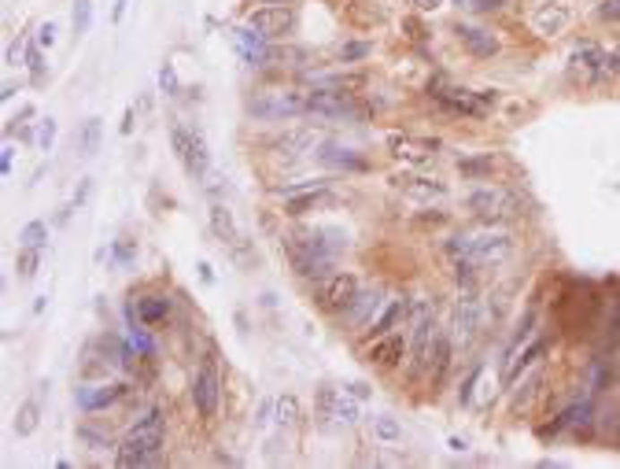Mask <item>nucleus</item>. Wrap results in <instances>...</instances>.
Returning a JSON list of instances; mask_svg holds the SVG:
<instances>
[{
	"mask_svg": "<svg viewBox=\"0 0 620 469\" xmlns=\"http://www.w3.org/2000/svg\"><path fill=\"white\" fill-rule=\"evenodd\" d=\"M407 4H410L414 12H436V8L443 4V0H407Z\"/></svg>",
	"mask_w": 620,
	"mask_h": 469,
	"instance_id": "51",
	"label": "nucleus"
},
{
	"mask_svg": "<svg viewBox=\"0 0 620 469\" xmlns=\"http://www.w3.org/2000/svg\"><path fill=\"white\" fill-rule=\"evenodd\" d=\"M402 318H410V303H407V300H392V303H388V307L381 310V315H377L374 322H369V326H366V333H369V336H381V333H392V329H395V326H399Z\"/></svg>",
	"mask_w": 620,
	"mask_h": 469,
	"instance_id": "29",
	"label": "nucleus"
},
{
	"mask_svg": "<svg viewBox=\"0 0 620 469\" xmlns=\"http://www.w3.org/2000/svg\"><path fill=\"white\" fill-rule=\"evenodd\" d=\"M78 152H82V155H97V152H100V118H85V122H82Z\"/></svg>",
	"mask_w": 620,
	"mask_h": 469,
	"instance_id": "33",
	"label": "nucleus"
},
{
	"mask_svg": "<svg viewBox=\"0 0 620 469\" xmlns=\"http://www.w3.org/2000/svg\"><path fill=\"white\" fill-rule=\"evenodd\" d=\"M580 4H598V0H580Z\"/></svg>",
	"mask_w": 620,
	"mask_h": 469,
	"instance_id": "60",
	"label": "nucleus"
},
{
	"mask_svg": "<svg viewBox=\"0 0 620 469\" xmlns=\"http://www.w3.org/2000/svg\"><path fill=\"white\" fill-rule=\"evenodd\" d=\"M318 411L332 421H344V425H355L358 421V403L348 388H332V385H322L318 388Z\"/></svg>",
	"mask_w": 620,
	"mask_h": 469,
	"instance_id": "19",
	"label": "nucleus"
},
{
	"mask_svg": "<svg viewBox=\"0 0 620 469\" xmlns=\"http://www.w3.org/2000/svg\"><path fill=\"white\" fill-rule=\"evenodd\" d=\"M314 144V134L310 130H288V134H277L273 141H266V148H273L277 155H299Z\"/></svg>",
	"mask_w": 620,
	"mask_h": 469,
	"instance_id": "30",
	"label": "nucleus"
},
{
	"mask_svg": "<svg viewBox=\"0 0 620 469\" xmlns=\"http://www.w3.org/2000/svg\"><path fill=\"white\" fill-rule=\"evenodd\" d=\"M170 137H174V152H177V160H181L185 174L196 178V181H200V178H207V170H211V152H207L203 134H200V130L174 126V130H170Z\"/></svg>",
	"mask_w": 620,
	"mask_h": 469,
	"instance_id": "10",
	"label": "nucleus"
},
{
	"mask_svg": "<svg viewBox=\"0 0 620 469\" xmlns=\"http://www.w3.org/2000/svg\"><path fill=\"white\" fill-rule=\"evenodd\" d=\"M281 200H285V214L303 218V214L318 211V207L329 200V181H325V178H314V181L306 185V189H299V193H292V196H281Z\"/></svg>",
	"mask_w": 620,
	"mask_h": 469,
	"instance_id": "23",
	"label": "nucleus"
},
{
	"mask_svg": "<svg viewBox=\"0 0 620 469\" xmlns=\"http://www.w3.org/2000/svg\"><path fill=\"white\" fill-rule=\"evenodd\" d=\"M606 74L609 78H620V48H609L606 52Z\"/></svg>",
	"mask_w": 620,
	"mask_h": 469,
	"instance_id": "49",
	"label": "nucleus"
},
{
	"mask_svg": "<svg viewBox=\"0 0 620 469\" xmlns=\"http://www.w3.org/2000/svg\"><path fill=\"white\" fill-rule=\"evenodd\" d=\"M56 41V26L52 22H41V30H38V45H52Z\"/></svg>",
	"mask_w": 620,
	"mask_h": 469,
	"instance_id": "52",
	"label": "nucleus"
},
{
	"mask_svg": "<svg viewBox=\"0 0 620 469\" xmlns=\"http://www.w3.org/2000/svg\"><path fill=\"white\" fill-rule=\"evenodd\" d=\"M480 326H484L480 303L473 300V292H465V296L458 300V307H454V336H458L461 343H469V340L480 333Z\"/></svg>",
	"mask_w": 620,
	"mask_h": 469,
	"instance_id": "24",
	"label": "nucleus"
},
{
	"mask_svg": "<svg viewBox=\"0 0 620 469\" xmlns=\"http://www.w3.org/2000/svg\"><path fill=\"white\" fill-rule=\"evenodd\" d=\"M163 444H167V425H163V411H148L130 432L126 440L115 447V462L122 469H137V465H151L163 458Z\"/></svg>",
	"mask_w": 620,
	"mask_h": 469,
	"instance_id": "1",
	"label": "nucleus"
},
{
	"mask_svg": "<svg viewBox=\"0 0 620 469\" xmlns=\"http://www.w3.org/2000/svg\"><path fill=\"white\" fill-rule=\"evenodd\" d=\"M539 385H543V369H536L532 378H529V385H524V392H517V399H513V411H521V406H529V399L539 392Z\"/></svg>",
	"mask_w": 620,
	"mask_h": 469,
	"instance_id": "40",
	"label": "nucleus"
},
{
	"mask_svg": "<svg viewBox=\"0 0 620 469\" xmlns=\"http://www.w3.org/2000/svg\"><path fill=\"white\" fill-rule=\"evenodd\" d=\"M402 30H407V38H410V41H418V45H421V41L428 38V30H425V26H421V22L414 19V15H407V19H402Z\"/></svg>",
	"mask_w": 620,
	"mask_h": 469,
	"instance_id": "45",
	"label": "nucleus"
},
{
	"mask_svg": "<svg viewBox=\"0 0 620 469\" xmlns=\"http://www.w3.org/2000/svg\"><path fill=\"white\" fill-rule=\"evenodd\" d=\"M111 256H115V263H118V266H130V263L137 259V244H133V240H115Z\"/></svg>",
	"mask_w": 620,
	"mask_h": 469,
	"instance_id": "41",
	"label": "nucleus"
},
{
	"mask_svg": "<svg viewBox=\"0 0 620 469\" xmlns=\"http://www.w3.org/2000/svg\"><path fill=\"white\" fill-rule=\"evenodd\" d=\"M447 222V211H436V214H425L421 226H443Z\"/></svg>",
	"mask_w": 620,
	"mask_h": 469,
	"instance_id": "54",
	"label": "nucleus"
},
{
	"mask_svg": "<svg viewBox=\"0 0 620 469\" xmlns=\"http://www.w3.org/2000/svg\"><path fill=\"white\" fill-rule=\"evenodd\" d=\"M48 244V226L45 222H26L19 230V248H45Z\"/></svg>",
	"mask_w": 620,
	"mask_h": 469,
	"instance_id": "36",
	"label": "nucleus"
},
{
	"mask_svg": "<svg viewBox=\"0 0 620 469\" xmlns=\"http://www.w3.org/2000/svg\"><path fill=\"white\" fill-rule=\"evenodd\" d=\"M480 373H484V366H473V373L461 381V388H458V403H461V406L473 403V388H477V381H480Z\"/></svg>",
	"mask_w": 620,
	"mask_h": 469,
	"instance_id": "43",
	"label": "nucleus"
},
{
	"mask_svg": "<svg viewBox=\"0 0 620 469\" xmlns=\"http://www.w3.org/2000/svg\"><path fill=\"white\" fill-rule=\"evenodd\" d=\"M12 97H15V85L4 82V89H0V100H12Z\"/></svg>",
	"mask_w": 620,
	"mask_h": 469,
	"instance_id": "57",
	"label": "nucleus"
},
{
	"mask_svg": "<svg viewBox=\"0 0 620 469\" xmlns=\"http://www.w3.org/2000/svg\"><path fill=\"white\" fill-rule=\"evenodd\" d=\"M369 52H374V45H369V41H351V45H340L336 59H340V64H358V59H366Z\"/></svg>",
	"mask_w": 620,
	"mask_h": 469,
	"instance_id": "37",
	"label": "nucleus"
},
{
	"mask_svg": "<svg viewBox=\"0 0 620 469\" xmlns=\"http://www.w3.org/2000/svg\"><path fill=\"white\" fill-rule=\"evenodd\" d=\"M310 115H322V118H329V122H366V118H369L366 104L355 100V92H348V89H329V85L310 89Z\"/></svg>",
	"mask_w": 620,
	"mask_h": 469,
	"instance_id": "6",
	"label": "nucleus"
},
{
	"mask_svg": "<svg viewBox=\"0 0 620 469\" xmlns=\"http://www.w3.org/2000/svg\"><path fill=\"white\" fill-rule=\"evenodd\" d=\"M38 144H41V152H52V144H56V122H52V118H45V122H41Z\"/></svg>",
	"mask_w": 620,
	"mask_h": 469,
	"instance_id": "46",
	"label": "nucleus"
},
{
	"mask_svg": "<svg viewBox=\"0 0 620 469\" xmlns=\"http://www.w3.org/2000/svg\"><path fill=\"white\" fill-rule=\"evenodd\" d=\"M543 355H547V340H543V336L529 340V348H524V352H521V355H517L510 366H503V385H506V388H510V385H517L521 373H524V369H532V366H536Z\"/></svg>",
	"mask_w": 620,
	"mask_h": 469,
	"instance_id": "28",
	"label": "nucleus"
},
{
	"mask_svg": "<svg viewBox=\"0 0 620 469\" xmlns=\"http://www.w3.org/2000/svg\"><path fill=\"white\" fill-rule=\"evenodd\" d=\"M170 296H163V292H148V296H137V303H133V315H137V322L141 326H163L167 318H170Z\"/></svg>",
	"mask_w": 620,
	"mask_h": 469,
	"instance_id": "27",
	"label": "nucleus"
},
{
	"mask_svg": "<svg viewBox=\"0 0 620 469\" xmlns=\"http://www.w3.org/2000/svg\"><path fill=\"white\" fill-rule=\"evenodd\" d=\"M465 207H469L480 222L495 226V222H506V218H517L521 214V196L503 189V185H480L465 196Z\"/></svg>",
	"mask_w": 620,
	"mask_h": 469,
	"instance_id": "5",
	"label": "nucleus"
},
{
	"mask_svg": "<svg viewBox=\"0 0 620 469\" xmlns=\"http://www.w3.org/2000/svg\"><path fill=\"white\" fill-rule=\"evenodd\" d=\"M344 388H348L355 399H369V385H366V381H351V385H344Z\"/></svg>",
	"mask_w": 620,
	"mask_h": 469,
	"instance_id": "53",
	"label": "nucleus"
},
{
	"mask_svg": "<svg viewBox=\"0 0 620 469\" xmlns=\"http://www.w3.org/2000/svg\"><path fill=\"white\" fill-rule=\"evenodd\" d=\"M314 160H318L322 167L344 170V174H358V170L369 167V163H366V155H362L358 148L340 144V141H322V144H314Z\"/></svg>",
	"mask_w": 620,
	"mask_h": 469,
	"instance_id": "18",
	"label": "nucleus"
},
{
	"mask_svg": "<svg viewBox=\"0 0 620 469\" xmlns=\"http://www.w3.org/2000/svg\"><path fill=\"white\" fill-rule=\"evenodd\" d=\"M26 67H30V74H34L38 85L45 82V59H41V52H38V45H30V48H26Z\"/></svg>",
	"mask_w": 620,
	"mask_h": 469,
	"instance_id": "42",
	"label": "nucleus"
},
{
	"mask_svg": "<svg viewBox=\"0 0 620 469\" xmlns=\"http://www.w3.org/2000/svg\"><path fill=\"white\" fill-rule=\"evenodd\" d=\"M491 170H495V155H465V160H458V174L465 181L491 178Z\"/></svg>",
	"mask_w": 620,
	"mask_h": 469,
	"instance_id": "31",
	"label": "nucleus"
},
{
	"mask_svg": "<svg viewBox=\"0 0 620 469\" xmlns=\"http://www.w3.org/2000/svg\"><path fill=\"white\" fill-rule=\"evenodd\" d=\"M573 74L580 78V82H602V78H609L606 74V48H598V45H576L573 48Z\"/></svg>",
	"mask_w": 620,
	"mask_h": 469,
	"instance_id": "21",
	"label": "nucleus"
},
{
	"mask_svg": "<svg viewBox=\"0 0 620 469\" xmlns=\"http://www.w3.org/2000/svg\"><path fill=\"white\" fill-rule=\"evenodd\" d=\"M71 22H74V34H78V38L89 34V26H92V0H78Z\"/></svg>",
	"mask_w": 620,
	"mask_h": 469,
	"instance_id": "39",
	"label": "nucleus"
},
{
	"mask_svg": "<svg viewBox=\"0 0 620 469\" xmlns=\"http://www.w3.org/2000/svg\"><path fill=\"white\" fill-rule=\"evenodd\" d=\"M407 355H410V340L402 336V333H381V336H369L366 362H374V366H381V369H395Z\"/></svg>",
	"mask_w": 620,
	"mask_h": 469,
	"instance_id": "17",
	"label": "nucleus"
},
{
	"mask_svg": "<svg viewBox=\"0 0 620 469\" xmlns=\"http://www.w3.org/2000/svg\"><path fill=\"white\" fill-rule=\"evenodd\" d=\"M573 22V12L565 4H554V0H547V4H539L532 12V30L539 38H557V34H565Z\"/></svg>",
	"mask_w": 620,
	"mask_h": 469,
	"instance_id": "22",
	"label": "nucleus"
},
{
	"mask_svg": "<svg viewBox=\"0 0 620 469\" xmlns=\"http://www.w3.org/2000/svg\"><path fill=\"white\" fill-rule=\"evenodd\" d=\"M454 38H458V45L469 52L473 59H491V56H499V38L491 34V30H484V26H473V22H454Z\"/></svg>",
	"mask_w": 620,
	"mask_h": 469,
	"instance_id": "20",
	"label": "nucleus"
},
{
	"mask_svg": "<svg viewBox=\"0 0 620 469\" xmlns=\"http://www.w3.org/2000/svg\"><path fill=\"white\" fill-rule=\"evenodd\" d=\"M38 421H41V406H38V399H26L19 411H15V432L19 436H30L38 429Z\"/></svg>",
	"mask_w": 620,
	"mask_h": 469,
	"instance_id": "32",
	"label": "nucleus"
},
{
	"mask_svg": "<svg viewBox=\"0 0 620 469\" xmlns=\"http://www.w3.org/2000/svg\"><path fill=\"white\" fill-rule=\"evenodd\" d=\"M388 181H392V189H399L402 196H410V200H421V204H432V200H443L447 196V185L440 178H428V174L399 170Z\"/></svg>",
	"mask_w": 620,
	"mask_h": 469,
	"instance_id": "16",
	"label": "nucleus"
},
{
	"mask_svg": "<svg viewBox=\"0 0 620 469\" xmlns=\"http://www.w3.org/2000/svg\"><path fill=\"white\" fill-rule=\"evenodd\" d=\"M381 303H384V296H381L377 289H369V292H358V296L351 300V307L344 310V326H351V329H366L369 322L377 318Z\"/></svg>",
	"mask_w": 620,
	"mask_h": 469,
	"instance_id": "25",
	"label": "nucleus"
},
{
	"mask_svg": "<svg viewBox=\"0 0 620 469\" xmlns=\"http://www.w3.org/2000/svg\"><path fill=\"white\" fill-rule=\"evenodd\" d=\"M454 4H458V8H469V0H454Z\"/></svg>",
	"mask_w": 620,
	"mask_h": 469,
	"instance_id": "58",
	"label": "nucleus"
},
{
	"mask_svg": "<svg viewBox=\"0 0 620 469\" xmlns=\"http://www.w3.org/2000/svg\"><path fill=\"white\" fill-rule=\"evenodd\" d=\"M193 403H196V414L203 421H214L219 414V403H222V373L214 362H203L193 378Z\"/></svg>",
	"mask_w": 620,
	"mask_h": 469,
	"instance_id": "13",
	"label": "nucleus"
},
{
	"mask_svg": "<svg viewBox=\"0 0 620 469\" xmlns=\"http://www.w3.org/2000/svg\"><path fill=\"white\" fill-rule=\"evenodd\" d=\"M355 296H358V281L351 274H329L314 285V303L325 315H344Z\"/></svg>",
	"mask_w": 620,
	"mask_h": 469,
	"instance_id": "11",
	"label": "nucleus"
},
{
	"mask_svg": "<svg viewBox=\"0 0 620 469\" xmlns=\"http://www.w3.org/2000/svg\"><path fill=\"white\" fill-rule=\"evenodd\" d=\"M38 266H41V248H19V256H15V274L22 277V281H30L38 274Z\"/></svg>",
	"mask_w": 620,
	"mask_h": 469,
	"instance_id": "34",
	"label": "nucleus"
},
{
	"mask_svg": "<svg viewBox=\"0 0 620 469\" xmlns=\"http://www.w3.org/2000/svg\"><path fill=\"white\" fill-rule=\"evenodd\" d=\"M133 118H137V108H126V115H122V134H133Z\"/></svg>",
	"mask_w": 620,
	"mask_h": 469,
	"instance_id": "55",
	"label": "nucleus"
},
{
	"mask_svg": "<svg viewBox=\"0 0 620 469\" xmlns=\"http://www.w3.org/2000/svg\"><path fill=\"white\" fill-rule=\"evenodd\" d=\"M451 259H473L477 266L484 263H503L513 256V237L503 233V230H465V233H454L451 244H447Z\"/></svg>",
	"mask_w": 620,
	"mask_h": 469,
	"instance_id": "2",
	"label": "nucleus"
},
{
	"mask_svg": "<svg viewBox=\"0 0 620 469\" xmlns=\"http://www.w3.org/2000/svg\"><path fill=\"white\" fill-rule=\"evenodd\" d=\"M22 52H26L22 38H19V41H12V45H8V56H4V64H8V67H19V59H22Z\"/></svg>",
	"mask_w": 620,
	"mask_h": 469,
	"instance_id": "48",
	"label": "nucleus"
},
{
	"mask_svg": "<svg viewBox=\"0 0 620 469\" xmlns=\"http://www.w3.org/2000/svg\"><path fill=\"white\" fill-rule=\"evenodd\" d=\"M432 333H436V315H432V303L428 300L410 303V378H418V373L428 366Z\"/></svg>",
	"mask_w": 620,
	"mask_h": 469,
	"instance_id": "9",
	"label": "nucleus"
},
{
	"mask_svg": "<svg viewBox=\"0 0 620 469\" xmlns=\"http://www.w3.org/2000/svg\"><path fill=\"white\" fill-rule=\"evenodd\" d=\"M159 85H163V92H167V97H177V74H174V67L170 64H163V71H159Z\"/></svg>",
	"mask_w": 620,
	"mask_h": 469,
	"instance_id": "44",
	"label": "nucleus"
},
{
	"mask_svg": "<svg viewBox=\"0 0 620 469\" xmlns=\"http://www.w3.org/2000/svg\"><path fill=\"white\" fill-rule=\"evenodd\" d=\"M0 170L12 174V148H4V155H0Z\"/></svg>",
	"mask_w": 620,
	"mask_h": 469,
	"instance_id": "56",
	"label": "nucleus"
},
{
	"mask_svg": "<svg viewBox=\"0 0 620 469\" xmlns=\"http://www.w3.org/2000/svg\"><path fill=\"white\" fill-rule=\"evenodd\" d=\"M447 369H451V340H447L443 329H436L432 333V352H428V385H432V392L443 385Z\"/></svg>",
	"mask_w": 620,
	"mask_h": 469,
	"instance_id": "26",
	"label": "nucleus"
},
{
	"mask_svg": "<svg viewBox=\"0 0 620 469\" xmlns=\"http://www.w3.org/2000/svg\"><path fill=\"white\" fill-rule=\"evenodd\" d=\"M281 252L288 256L292 270H296L299 277H306V281H322V277L332 274V256L318 252V248L310 244V240H303L299 233H285V237H281Z\"/></svg>",
	"mask_w": 620,
	"mask_h": 469,
	"instance_id": "7",
	"label": "nucleus"
},
{
	"mask_svg": "<svg viewBox=\"0 0 620 469\" xmlns=\"http://www.w3.org/2000/svg\"><path fill=\"white\" fill-rule=\"evenodd\" d=\"M503 4H506V0H469L473 12H499Z\"/></svg>",
	"mask_w": 620,
	"mask_h": 469,
	"instance_id": "50",
	"label": "nucleus"
},
{
	"mask_svg": "<svg viewBox=\"0 0 620 469\" xmlns=\"http://www.w3.org/2000/svg\"><path fill=\"white\" fill-rule=\"evenodd\" d=\"M130 395V385H122V381H97V385H78L74 388V403L82 406V411L89 414H97V411H108V406L122 403Z\"/></svg>",
	"mask_w": 620,
	"mask_h": 469,
	"instance_id": "15",
	"label": "nucleus"
},
{
	"mask_svg": "<svg viewBox=\"0 0 620 469\" xmlns=\"http://www.w3.org/2000/svg\"><path fill=\"white\" fill-rule=\"evenodd\" d=\"M428 97L436 100L443 111H451V115H465V118H484V115L495 108V92H491V89L473 92V89L451 85L443 74H436V78L428 82Z\"/></svg>",
	"mask_w": 620,
	"mask_h": 469,
	"instance_id": "4",
	"label": "nucleus"
},
{
	"mask_svg": "<svg viewBox=\"0 0 620 469\" xmlns=\"http://www.w3.org/2000/svg\"><path fill=\"white\" fill-rule=\"evenodd\" d=\"M598 19L620 22V0H598Z\"/></svg>",
	"mask_w": 620,
	"mask_h": 469,
	"instance_id": "47",
	"label": "nucleus"
},
{
	"mask_svg": "<svg viewBox=\"0 0 620 469\" xmlns=\"http://www.w3.org/2000/svg\"><path fill=\"white\" fill-rule=\"evenodd\" d=\"M374 436H377V440H384V444H399L402 440V425L392 414H377L374 418Z\"/></svg>",
	"mask_w": 620,
	"mask_h": 469,
	"instance_id": "35",
	"label": "nucleus"
},
{
	"mask_svg": "<svg viewBox=\"0 0 620 469\" xmlns=\"http://www.w3.org/2000/svg\"><path fill=\"white\" fill-rule=\"evenodd\" d=\"M266 4H285V0H266Z\"/></svg>",
	"mask_w": 620,
	"mask_h": 469,
	"instance_id": "59",
	"label": "nucleus"
},
{
	"mask_svg": "<svg viewBox=\"0 0 620 469\" xmlns=\"http://www.w3.org/2000/svg\"><path fill=\"white\" fill-rule=\"evenodd\" d=\"M277 421H281V425H296L299 421V399L292 392L277 399Z\"/></svg>",
	"mask_w": 620,
	"mask_h": 469,
	"instance_id": "38",
	"label": "nucleus"
},
{
	"mask_svg": "<svg viewBox=\"0 0 620 469\" xmlns=\"http://www.w3.org/2000/svg\"><path fill=\"white\" fill-rule=\"evenodd\" d=\"M392 160H402V163H425L432 155L440 152V141L436 137H418V134H407V130H395L384 137Z\"/></svg>",
	"mask_w": 620,
	"mask_h": 469,
	"instance_id": "14",
	"label": "nucleus"
},
{
	"mask_svg": "<svg viewBox=\"0 0 620 469\" xmlns=\"http://www.w3.org/2000/svg\"><path fill=\"white\" fill-rule=\"evenodd\" d=\"M244 111L259 122H281L310 111V92L306 89H263L255 97H247Z\"/></svg>",
	"mask_w": 620,
	"mask_h": 469,
	"instance_id": "3",
	"label": "nucleus"
},
{
	"mask_svg": "<svg viewBox=\"0 0 620 469\" xmlns=\"http://www.w3.org/2000/svg\"><path fill=\"white\" fill-rule=\"evenodd\" d=\"M207 214H211V230H214V237L222 240V248H229V256L237 259V266H244V270H247V266H255V252H252V244H247V237L240 233L233 211H229L226 204L214 200Z\"/></svg>",
	"mask_w": 620,
	"mask_h": 469,
	"instance_id": "8",
	"label": "nucleus"
},
{
	"mask_svg": "<svg viewBox=\"0 0 620 469\" xmlns=\"http://www.w3.org/2000/svg\"><path fill=\"white\" fill-rule=\"evenodd\" d=\"M247 26L259 30L266 41H285L296 30V12H292L288 0L285 4H263L255 12H247Z\"/></svg>",
	"mask_w": 620,
	"mask_h": 469,
	"instance_id": "12",
	"label": "nucleus"
}]
</instances>
